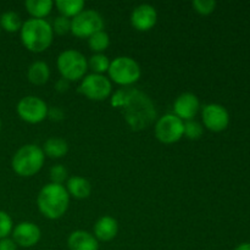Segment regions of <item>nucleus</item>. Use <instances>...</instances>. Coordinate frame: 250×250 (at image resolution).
Returning a JSON list of instances; mask_svg holds the SVG:
<instances>
[{
	"label": "nucleus",
	"mask_w": 250,
	"mask_h": 250,
	"mask_svg": "<svg viewBox=\"0 0 250 250\" xmlns=\"http://www.w3.org/2000/svg\"><path fill=\"white\" fill-rule=\"evenodd\" d=\"M111 104L119 107L127 124L134 131L146 128L154 122L156 110L146 93L131 87H125L112 95Z\"/></svg>",
	"instance_id": "f257e3e1"
},
{
	"label": "nucleus",
	"mask_w": 250,
	"mask_h": 250,
	"mask_svg": "<svg viewBox=\"0 0 250 250\" xmlns=\"http://www.w3.org/2000/svg\"><path fill=\"white\" fill-rule=\"evenodd\" d=\"M70 204V195L66 187L56 183L44 186L37 197L38 209L46 219L58 220L66 214Z\"/></svg>",
	"instance_id": "f03ea898"
},
{
	"label": "nucleus",
	"mask_w": 250,
	"mask_h": 250,
	"mask_svg": "<svg viewBox=\"0 0 250 250\" xmlns=\"http://www.w3.org/2000/svg\"><path fill=\"white\" fill-rule=\"evenodd\" d=\"M21 42L32 53H42L53 43L54 31L46 20L29 19L22 23Z\"/></svg>",
	"instance_id": "7ed1b4c3"
},
{
	"label": "nucleus",
	"mask_w": 250,
	"mask_h": 250,
	"mask_svg": "<svg viewBox=\"0 0 250 250\" xmlns=\"http://www.w3.org/2000/svg\"><path fill=\"white\" fill-rule=\"evenodd\" d=\"M45 155L43 149L36 144H26L15 153L12 158V170L21 177H32L43 167Z\"/></svg>",
	"instance_id": "20e7f679"
},
{
	"label": "nucleus",
	"mask_w": 250,
	"mask_h": 250,
	"mask_svg": "<svg viewBox=\"0 0 250 250\" xmlns=\"http://www.w3.org/2000/svg\"><path fill=\"white\" fill-rule=\"evenodd\" d=\"M59 72L66 81L83 80L88 70V61L85 56L75 49H67L60 53L56 60Z\"/></svg>",
	"instance_id": "39448f33"
},
{
	"label": "nucleus",
	"mask_w": 250,
	"mask_h": 250,
	"mask_svg": "<svg viewBox=\"0 0 250 250\" xmlns=\"http://www.w3.org/2000/svg\"><path fill=\"white\" fill-rule=\"evenodd\" d=\"M107 72L115 83L124 87H129L133 83L138 82L142 75L141 66L129 56H119L115 60L110 61Z\"/></svg>",
	"instance_id": "423d86ee"
},
{
	"label": "nucleus",
	"mask_w": 250,
	"mask_h": 250,
	"mask_svg": "<svg viewBox=\"0 0 250 250\" xmlns=\"http://www.w3.org/2000/svg\"><path fill=\"white\" fill-rule=\"evenodd\" d=\"M104 28V19L95 10H83L71 20V33L78 38H89Z\"/></svg>",
	"instance_id": "0eeeda50"
},
{
	"label": "nucleus",
	"mask_w": 250,
	"mask_h": 250,
	"mask_svg": "<svg viewBox=\"0 0 250 250\" xmlns=\"http://www.w3.org/2000/svg\"><path fill=\"white\" fill-rule=\"evenodd\" d=\"M185 122L176 115L167 114L155 124V137L164 144H173L183 137Z\"/></svg>",
	"instance_id": "6e6552de"
},
{
	"label": "nucleus",
	"mask_w": 250,
	"mask_h": 250,
	"mask_svg": "<svg viewBox=\"0 0 250 250\" xmlns=\"http://www.w3.org/2000/svg\"><path fill=\"white\" fill-rule=\"evenodd\" d=\"M111 90L112 85L109 78L103 75H98V73L84 76L78 88V92L82 93L84 97L90 100H97V102L109 98Z\"/></svg>",
	"instance_id": "1a4fd4ad"
},
{
	"label": "nucleus",
	"mask_w": 250,
	"mask_h": 250,
	"mask_svg": "<svg viewBox=\"0 0 250 250\" xmlns=\"http://www.w3.org/2000/svg\"><path fill=\"white\" fill-rule=\"evenodd\" d=\"M17 114L23 121L28 124H39L48 117L49 107L41 98L28 95L22 98L17 104Z\"/></svg>",
	"instance_id": "9d476101"
},
{
	"label": "nucleus",
	"mask_w": 250,
	"mask_h": 250,
	"mask_svg": "<svg viewBox=\"0 0 250 250\" xmlns=\"http://www.w3.org/2000/svg\"><path fill=\"white\" fill-rule=\"evenodd\" d=\"M203 124L212 132H221L229 124V111L220 104H209L203 109Z\"/></svg>",
	"instance_id": "9b49d317"
},
{
	"label": "nucleus",
	"mask_w": 250,
	"mask_h": 250,
	"mask_svg": "<svg viewBox=\"0 0 250 250\" xmlns=\"http://www.w3.org/2000/svg\"><path fill=\"white\" fill-rule=\"evenodd\" d=\"M41 229L33 222L24 221L12 229V239L15 243L23 248H31L41 241Z\"/></svg>",
	"instance_id": "f8f14e48"
},
{
	"label": "nucleus",
	"mask_w": 250,
	"mask_h": 250,
	"mask_svg": "<svg viewBox=\"0 0 250 250\" xmlns=\"http://www.w3.org/2000/svg\"><path fill=\"white\" fill-rule=\"evenodd\" d=\"M156 21H158V12L155 7L149 4H141L131 14V23L137 31H149L155 26Z\"/></svg>",
	"instance_id": "ddd939ff"
},
{
	"label": "nucleus",
	"mask_w": 250,
	"mask_h": 250,
	"mask_svg": "<svg viewBox=\"0 0 250 250\" xmlns=\"http://www.w3.org/2000/svg\"><path fill=\"white\" fill-rule=\"evenodd\" d=\"M200 103L199 99L193 93H183L173 103V111L178 119L189 121L198 114Z\"/></svg>",
	"instance_id": "4468645a"
},
{
	"label": "nucleus",
	"mask_w": 250,
	"mask_h": 250,
	"mask_svg": "<svg viewBox=\"0 0 250 250\" xmlns=\"http://www.w3.org/2000/svg\"><path fill=\"white\" fill-rule=\"evenodd\" d=\"M67 246L70 250H99V243L97 238L89 232L73 231L68 236Z\"/></svg>",
	"instance_id": "2eb2a0df"
},
{
	"label": "nucleus",
	"mask_w": 250,
	"mask_h": 250,
	"mask_svg": "<svg viewBox=\"0 0 250 250\" xmlns=\"http://www.w3.org/2000/svg\"><path fill=\"white\" fill-rule=\"evenodd\" d=\"M119 232V224L111 216H103L95 222L94 234L97 241L110 242L117 236Z\"/></svg>",
	"instance_id": "dca6fc26"
},
{
	"label": "nucleus",
	"mask_w": 250,
	"mask_h": 250,
	"mask_svg": "<svg viewBox=\"0 0 250 250\" xmlns=\"http://www.w3.org/2000/svg\"><path fill=\"white\" fill-rule=\"evenodd\" d=\"M68 195L76 198V199H85L90 195L92 192V186L89 181L81 176H73L67 180V186H66Z\"/></svg>",
	"instance_id": "f3484780"
},
{
	"label": "nucleus",
	"mask_w": 250,
	"mask_h": 250,
	"mask_svg": "<svg viewBox=\"0 0 250 250\" xmlns=\"http://www.w3.org/2000/svg\"><path fill=\"white\" fill-rule=\"evenodd\" d=\"M50 77V68L44 61H36L32 63L27 71V78L36 85L45 84Z\"/></svg>",
	"instance_id": "a211bd4d"
},
{
	"label": "nucleus",
	"mask_w": 250,
	"mask_h": 250,
	"mask_svg": "<svg viewBox=\"0 0 250 250\" xmlns=\"http://www.w3.org/2000/svg\"><path fill=\"white\" fill-rule=\"evenodd\" d=\"M24 6L32 19L44 20V17L48 16L53 10L54 2L51 0H27Z\"/></svg>",
	"instance_id": "6ab92c4d"
},
{
	"label": "nucleus",
	"mask_w": 250,
	"mask_h": 250,
	"mask_svg": "<svg viewBox=\"0 0 250 250\" xmlns=\"http://www.w3.org/2000/svg\"><path fill=\"white\" fill-rule=\"evenodd\" d=\"M68 144L67 142L61 138H50L44 143L43 153L44 155L51 159L62 158L67 154Z\"/></svg>",
	"instance_id": "aec40b11"
},
{
	"label": "nucleus",
	"mask_w": 250,
	"mask_h": 250,
	"mask_svg": "<svg viewBox=\"0 0 250 250\" xmlns=\"http://www.w3.org/2000/svg\"><path fill=\"white\" fill-rule=\"evenodd\" d=\"M55 5L60 11L61 16H65L67 19H70V17L73 19L84 10V1L83 0H58Z\"/></svg>",
	"instance_id": "412c9836"
},
{
	"label": "nucleus",
	"mask_w": 250,
	"mask_h": 250,
	"mask_svg": "<svg viewBox=\"0 0 250 250\" xmlns=\"http://www.w3.org/2000/svg\"><path fill=\"white\" fill-rule=\"evenodd\" d=\"M0 26L2 29L10 33H15L17 31H21L22 21L21 17L14 11H6L0 16Z\"/></svg>",
	"instance_id": "4be33fe9"
},
{
	"label": "nucleus",
	"mask_w": 250,
	"mask_h": 250,
	"mask_svg": "<svg viewBox=\"0 0 250 250\" xmlns=\"http://www.w3.org/2000/svg\"><path fill=\"white\" fill-rule=\"evenodd\" d=\"M89 48L97 54H102L110 45V37L105 31H99L88 38Z\"/></svg>",
	"instance_id": "5701e85b"
},
{
	"label": "nucleus",
	"mask_w": 250,
	"mask_h": 250,
	"mask_svg": "<svg viewBox=\"0 0 250 250\" xmlns=\"http://www.w3.org/2000/svg\"><path fill=\"white\" fill-rule=\"evenodd\" d=\"M88 66L92 68L93 73L103 75V73L109 70L110 60L104 54H94L93 56H90L89 61H88Z\"/></svg>",
	"instance_id": "b1692460"
},
{
	"label": "nucleus",
	"mask_w": 250,
	"mask_h": 250,
	"mask_svg": "<svg viewBox=\"0 0 250 250\" xmlns=\"http://www.w3.org/2000/svg\"><path fill=\"white\" fill-rule=\"evenodd\" d=\"M203 126L198 121L189 120L185 122V129H183V136L187 137L188 139L197 141L203 136Z\"/></svg>",
	"instance_id": "393cba45"
},
{
	"label": "nucleus",
	"mask_w": 250,
	"mask_h": 250,
	"mask_svg": "<svg viewBox=\"0 0 250 250\" xmlns=\"http://www.w3.org/2000/svg\"><path fill=\"white\" fill-rule=\"evenodd\" d=\"M192 6L194 7L198 14L207 16V15L214 12L215 7H216V1L214 0H194L192 2Z\"/></svg>",
	"instance_id": "a878e982"
},
{
	"label": "nucleus",
	"mask_w": 250,
	"mask_h": 250,
	"mask_svg": "<svg viewBox=\"0 0 250 250\" xmlns=\"http://www.w3.org/2000/svg\"><path fill=\"white\" fill-rule=\"evenodd\" d=\"M51 27H53L54 33L63 36V34H67L68 32H71V20L60 15L54 20V23Z\"/></svg>",
	"instance_id": "bb28decb"
},
{
	"label": "nucleus",
	"mask_w": 250,
	"mask_h": 250,
	"mask_svg": "<svg viewBox=\"0 0 250 250\" xmlns=\"http://www.w3.org/2000/svg\"><path fill=\"white\" fill-rule=\"evenodd\" d=\"M67 168L63 165H54L50 168V178L51 183H56V185H62L66 180H67Z\"/></svg>",
	"instance_id": "cd10ccee"
},
{
	"label": "nucleus",
	"mask_w": 250,
	"mask_h": 250,
	"mask_svg": "<svg viewBox=\"0 0 250 250\" xmlns=\"http://www.w3.org/2000/svg\"><path fill=\"white\" fill-rule=\"evenodd\" d=\"M12 219L7 212L0 210V239L6 238L12 232Z\"/></svg>",
	"instance_id": "c85d7f7f"
},
{
	"label": "nucleus",
	"mask_w": 250,
	"mask_h": 250,
	"mask_svg": "<svg viewBox=\"0 0 250 250\" xmlns=\"http://www.w3.org/2000/svg\"><path fill=\"white\" fill-rule=\"evenodd\" d=\"M0 250H17V244L15 243L14 239L6 237L0 239Z\"/></svg>",
	"instance_id": "c756f323"
},
{
	"label": "nucleus",
	"mask_w": 250,
	"mask_h": 250,
	"mask_svg": "<svg viewBox=\"0 0 250 250\" xmlns=\"http://www.w3.org/2000/svg\"><path fill=\"white\" fill-rule=\"evenodd\" d=\"M48 116L51 120H54V121H60L63 117V112L59 107H53V109H50L48 111Z\"/></svg>",
	"instance_id": "7c9ffc66"
},
{
	"label": "nucleus",
	"mask_w": 250,
	"mask_h": 250,
	"mask_svg": "<svg viewBox=\"0 0 250 250\" xmlns=\"http://www.w3.org/2000/svg\"><path fill=\"white\" fill-rule=\"evenodd\" d=\"M55 87H56V89L59 90V92H65V90L68 89V81L61 78V80L59 81L58 83H56Z\"/></svg>",
	"instance_id": "2f4dec72"
},
{
	"label": "nucleus",
	"mask_w": 250,
	"mask_h": 250,
	"mask_svg": "<svg viewBox=\"0 0 250 250\" xmlns=\"http://www.w3.org/2000/svg\"><path fill=\"white\" fill-rule=\"evenodd\" d=\"M234 250H250V243H242L239 244Z\"/></svg>",
	"instance_id": "473e14b6"
},
{
	"label": "nucleus",
	"mask_w": 250,
	"mask_h": 250,
	"mask_svg": "<svg viewBox=\"0 0 250 250\" xmlns=\"http://www.w3.org/2000/svg\"><path fill=\"white\" fill-rule=\"evenodd\" d=\"M0 129H1V120H0Z\"/></svg>",
	"instance_id": "72a5a7b5"
}]
</instances>
